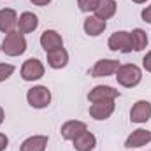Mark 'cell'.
I'll use <instances>...</instances> for the list:
<instances>
[{"instance_id": "ba28073f", "label": "cell", "mask_w": 151, "mask_h": 151, "mask_svg": "<svg viewBox=\"0 0 151 151\" xmlns=\"http://www.w3.org/2000/svg\"><path fill=\"white\" fill-rule=\"evenodd\" d=\"M151 118V104L148 100H139L134 104L130 111V119L132 123H146Z\"/></svg>"}, {"instance_id": "7c38bea8", "label": "cell", "mask_w": 151, "mask_h": 151, "mask_svg": "<svg viewBox=\"0 0 151 151\" xmlns=\"http://www.w3.org/2000/svg\"><path fill=\"white\" fill-rule=\"evenodd\" d=\"M40 46L44 47V51L58 49V47H63V39L56 30H46L40 35Z\"/></svg>"}, {"instance_id": "3957f363", "label": "cell", "mask_w": 151, "mask_h": 151, "mask_svg": "<svg viewBox=\"0 0 151 151\" xmlns=\"http://www.w3.org/2000/svg\"><path fill=\"white\" fill-rule=\"evenodd\" d=\"M27 100L32 107L35 109H44L49 106L51 102V91L46 88V86H34L28 90L27 93Z\"/></svg>"}, {"instance_id": "e0dca14e", "label": "cell", "mask_w": 151, "mask_h": 151, "mask_svg": "<svg viewBox=\"0 0 151 151\" xmlns=\"http://www.w3.org/2000/svg\"><path fill=\"white\" fill-rule=\"evenodd\" d=\"M83 28H84V32H86L88 35L97 37V35H100V34L106 30V21L100 19V18H97V16H88V18L84 19Z\"/></svg>"}, {"instance_id": "4fadbf2b", "label": "cell", "mask_w": 151, "mask_h": 151, "mask_svg": "<svg viewBox=\"0 0 151 151\" xmlns=\"http://www.w3.org/2000/svg\"><path fill=\"white\" fill-rule=\"evenodd\" d=\"M46 56H47L49 67H53V69H63V67L67 65V62H69V53H67L63 47L46 51Z\"/></svg>"}, {"instance_id": "603a6c76", "label": "cell", "mask_w": 151, "mask_h": 151, "mask_svg": "<svg viewBox=\"0 0 151 151\" xmlns=\"http://www.w3.org/2000/svg\"><path fill=\"white\" fill-rule=\"evenodd\" d=\"M142 65H144V69H146L148 72H151V51H148L146 56L142 58Z\"/></svg>"}, {"instance_id": "cb8c5ba5", "label": "cell", "mask_w": 151, "mask_h": 151, "mask_svg": "<svg viewBox=\"0 0 151 151\" xmlns=\"http://www.w3.org/2000/svg\"><path fill=\"white\" fill-rule=\"evenodd\" d=\"M142 21H146V23H151V5H148V7L142 11Z\"/></svg>"}, {"instance_id": "83f0119b", "label": "cell", "mask_w": 151, "mask_h": 151, "mask_svg": "<svg viewBox=\"0 0 151 151\" xmlns=\"http://www.w3.org/2000/svg\"><path fill=\"white\" fill-rule=\"evenodd\" d=\"M135 4H142V2H146V0H134Z\"/></svg>"}, {"instance_id": "5bb4252c", "label": "cell", "mask_w": 151, "mask_h": 151, "mask_svg": "<svg viewBox=\"0 0 151 151\" xmlns=\"http://www.w3.org/2000/svg\"><path fill=\"white\" fill-rule=\"evenodd\" d=\"M18 25V14L12 9H2L0 11V32L11 34L14 32V27Z\"/></svg>"}, {"instance_id": "7402d4cb", "label": "cell", "mask_w": 151, "mask_h": 151, "mask_svg": "<svg viewBox=\"0 0 151 151\" xmlns=\"http://www.w3.org/2000/svg\"><path fill=\"white\" fill-rule=\"evenodd\" d=\"M12 72H14V65H11V63H0V83L5 81V79H9L12 76Z\"/></svg>"}, {"instance_id": "30bf717a", "label": "cell", "mask_w": 151, "mask_h": 151, "mask_svg": "<svg viewBox=\"0 0 151 151\" xmlns=\"http://www.w3.org/2000/svg\"><path fill=\"white\" fill-rule=\"evenodd\" d=\"M118 69H119L118 60H99L95 63V67L91 69V76L93 77H106V76L116 74Z\"/></svg>"}, {"instance_id": "2e32d148", "label": "cell", "mask_w": 151, "mask_h": 151, "mask_svg": "<svg viewBox=\"0 0 151 151\" xmlns=\"http://www.w3.org/2000/svg\"><path fill=\"white\" fill-rule=\"evenodd\" d=\"M47 146V135H32L25 139L19 146L21 151H46Z\"/></svg>"}, {"instance_id": "6da1fadb", "label": "cell", "mask_w": 151, "mask_h": 151, "mask_svg": "<svg viewBox=\"0 0 151 151\" xmlns=\"http://www.w3.org/2000/svg\"><path fill=\"white\" fill-rule=\"evenodd\" d=\"M116 79L121 86L125 88H134L141 83L142 72L137 65L134 63H127V65H119V69L116 70Z\"/></svg>"}, {"instance_id": "7a4b0ae2", "label": "cell", "mask_w": 151, "mask_h": 151, "mask_svg": "<svg viewBox=\"0 0 151 151\" xmlns=\"http://www.w3.org/2000/svg\"><path fill=\"white\" fill-rule=\"evenodd\" d=\"M2 51L7 56H19L27 51V40L23 37V34L19 32H11L7 34L4 42H2Z\"/></svg>"}, {"instance_id": "ffe728a7", "label": "cell", "mask_w": 151, "mask_h": 151, "mask_svg": "<svg viewBox=\"0 0 151 151\" xmlns=\"http://www.w3.org/2000/svg\"><path fill=\"white\" fill-rule=\"evenodd\" d=\"M132 44H134V51H142L146 46H148V35L144 30L141 28H135L132 34Z\"/></svg>"}, {"instance_id": "ac0fdd59", "label": "cell", "mask_w": 151, "mask_h": 151, "mask_svg": "<svg viewBox=\"0 0 151 151\" xmlns=\"http://www.w3.org/2000/svg\"><path fill=\"white\" fill-rule=\"evenodd\" d=\"M95 144H97V139H95V135H93L91 132H88V130L83 132L79 137L74 139L76 151H93Z\"/></svg>"}, {"instance_id": "f1b7e54d", "label": "cell", "mask_w": 151, "mask_h": 151, "mask_svg": "<svg viewBox=\"0 0 151 151\" xmlns=\"http://www.w3.org/2000/svg\"><path fill=\"white\" fill-rule=\"evenodd\" d=\"M0 49H2V47H0Z\"/></svg>"}, {"instance_id": "5b68a950", "label": "cell", "mask_w": 151, "mask_h": 151, "mask_svg": "<svg viewBox=\"0 0 151 151\" xmlns=\"http://www.w3.org/2000/svg\"><path fill=\"white\" fill-rule=\"evenodd\" d=\"M44 76V65L37 58H28L21 67V77L25 81H37Z\"/></svg>"}, {"instance_id": "4316f807", "label": "cell", "mask_w": 151, "mask_h": 151, "mask_svg": "<svg viewBox=\"0 0 151 151\" xmlns=\"http://www.w3.org/2000/svg\"><path fill=\"white\" fill-rule=\"evenodd\" d=\"M4 118H5V113H4V109H2V106H0V125L4 123Z\"/></svg>"}, {"instance_id": "8fae6325", "label": "cell", "mask_w": 151, "mask_h": 151, "mask_svg": "<svg viewBox=\"0 0 151 151\" xmlns=\"http://www.w3.org/2000/svg\"><path fill=\"white\" fill-rule=\"evenodd\" d=\"M148 142H151V130L137 128L128 135V139L125 142V148H141Z\"/></svg>"}, {"instance_id": "8992f818", "label": "cell", "mask_w": 151, "mask_h": 151, "mask_svg": "<svg viewBox=\"0 0 151 151\" xmlns=\"http://www.w3.org/2000/svg\"><path fill=\"white\" fill-rule=\"evenodd\" d=\"M114 113V100H100L90 106V116L93 119H107Z\"/></svg>"}, {"instance_id": "277c9868", "label": "cell", "mask_w": 151, "mask_h": 151, "mask_svg": "<svg viewBox=\"0 0 151 151\" xmlns=\"http://www.w3.org/2000/svg\"><path fill=\"white\" fill-rule=\"evenodd\" d=\"M109 49L111 51H121V53H130L134 49V44H132V35L130 32H116L109 37L107 42Z\"/></svg>"}, {"instance_id": "9a60e30c", "label": "cell", "mask_w": 151, "mask_h": 151, "mask_svg": "<svg viewBox=\"0 0 151 151\" xmlns=\"http://www.w3.org/2000/svg\"><path fill=\"white\" fill-rule=\"evenodd\" d=\"M39 27V18L34 12H23L18 19V32L19 34H30Z\"/></svg>"}, {"instance_id": "d4e9b609", "label": "cell", "mask_w": 151, "mask_h": 151, "mask_svg": "<svg viewBox=\"0 0 151 151\" xmlns=\"http://www.w3.org/2000/svg\"><path fill=\"white\" fill-rule=\"evenodd\" d=\"M7 144H9V139H7V135L5 134H0V151H4L7 148Z\"/></svg>"}, {"instance_id": "44dd1931", "label": "cell", "mask_w": 151, "mask_h": 151, "mask_svg": "<svg viewBox=\"0 0 151 151\" xmlns=\"http://www.w3.org/2000/svg\"><path fill=\"white\" fill-rule=\"evenodd\" d=\"M77 5L83 12H91L97 9L99 5V0H77Z\"/></svg>"}, {"instance_id": "d6986e66", "label": "cell", "mask_w": 151, "mask_h": 151, "mask_svg": "<svg viewBox=\"0 0 151 151\" xmlns=\"http://www.w3.org/2000/svg\"><path fill=\"white\" fill-rule=\"evenodd\" d=\"M116 14V0H99V5L95 9V16L100 19H109Z\"/></svg>"}, {"instance_id": "484cf974", "label": "cell", "mask_w": 151, "mask_h": 151, "mask_svg": "<svg viewBox=\"0 0 151 151\" xmlns=\"http://www.w3.org/2000/svg\"><path fill=\"white\" fill-rule=\"evenodd\" d=\"M30 2H32L34 5H40V7H44V5H47L51 0H30Z\"/></svg>"}, {"instance_id": "9c48e42d", "label": "cell", "mask_w": 151, "mask_h": 151, "mask_svg": "<svg viewBox=\"0 0 151 151\" xmlns=\"http://www.w3.org/2000/svg\"><path fill=\"white\" fill-rule=\"evenodd\" d=\"M88 128H86V123H83V121H67V123H63L62 125V130H60V134H62V137L63 139H67V141H74L76 137H79L83 132H86Z\"/></svg>"}, {"instance_id": "52a82bcc", "label": "cell", "mask_w": 151, "mask_h": 151, "mask_svg": "<svg viewBox=\"0 0 151 151\" xmlns=\"http://www.w3.org/2000/svg\"><path fill=\"white\" fill-rule=\"evenodd\" d=\"M116 97H119V91L114 90L113 86H104V84H99L95 86L93 90H90L88 93V99L91 102H100V100H114Z\"/></svg>"}]
</instances>
